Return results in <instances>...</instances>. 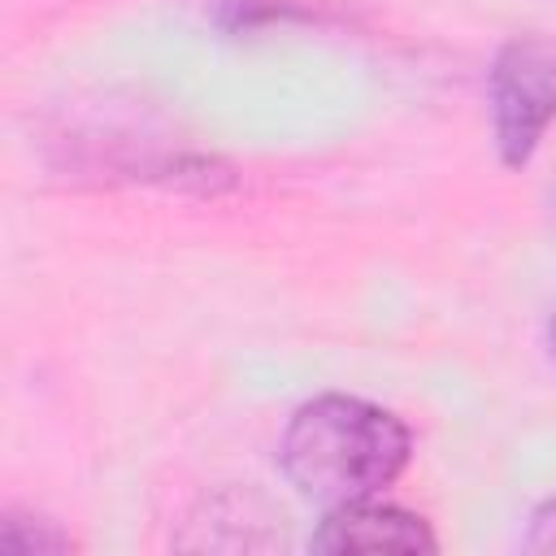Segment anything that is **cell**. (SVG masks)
Wrapping results in <instances>:
<instances>
[{"instance_id":"cell-3","label":"cell","mask_w":556,"mask_h":556,"mask_svg":"<svg viewBox=\"0 0 556 556\" xmlns=\"http://www.w3.org/2000/svg\"><path fill=\"white\" fill-rule=\"evenodd\" d=\"M313 552H434L439 539L426 517L374 500L339 504L313 530Z\"/></svg>"},{"instance_id":"cell-2","label":"cell","mask_w":556,"mask_h":556,"mask_svg":"<svg viewBox=\"0 0 556 556\" xmlns=\"http://www.w3.org/2000/svg\"><path fill=\"white\" fill-rule=\"evenodd\" d=\"M491 139L508 169L530 165L547 126L556 122V43L539 35L508 39L486 78Z\"/></svg>"},{"instance_id":"cell-1","label":"cell","mask_w":556,"mask_h":556,"mask_svg":"<svg viewBox=\"0 0 556 556\" xmlns=\"http://www.w3.org/2000/svg\"><path fill=\"white\" fill-rule=\"evenodd\" d=\"M408 426L361 400V395H317L300 404L282 430L278 465L287 482L326 508L382 495L408 465Z\"/></svg>"},{"instance_id":"cell-4","label":"cell","mask_w":556,"mask_h":556,"mask_svg":"<svg viewBox=\"0 0 556 556\" xmlns=\"http://www.w3.org/2000/svg\"><path fill=\"white\" fill-rule=\"evenodd\" d=\"M0 543H4L9 552H65V547H70V534H61L52 521L4 513V521H0Z\"/></svg>"},{"instance_id":"cell-5","label":"cell","mask_w":556,"mask_h":556,"mask_svg":"<svg viewBox=\"0 0 556 556\" xmlns=\"http://www.w3.org/2000/svg\"><path fill=\"white\" fill-rule=\"evenodd\" d=\"M526 547H530V552H556V495H547V500L530 513Z\"/></svg>"},{"instance_id":"cell-6","label":"cell","mask_w":556,"mask_h":556,"mask_svg":"<svg viewBox=\"0 0 556 556\" xmlns=\"http://www.w3.org/2000/svg\"><path fill=\"white\" fill-rule=\"evenodd\" d=\"M547 343H552V356H556V317H552V326H547Z\"/></svg>"}]
</instances>
